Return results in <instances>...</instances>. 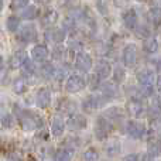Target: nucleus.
Returning <instances> with one entry per match:
<instances>
[{"mask_svg":"<svg viewBox=\"0 0 161 161\" xmlns=\"http://www.w3.org/2000/svg\"><path fill=\"white\" fill-rule=\"evenodd\" d=\"M14 112H16V116L19 119V125L23 130H25V131L36 130V129H38L42 125L41 119L36 113H33V112L20 109L17 106H14Z\"/></svg>","mask_w":161,"mask_h":161,"instance_id":"obj_1","label":"nucleus"},{"mask_svg":"<svg viewBox=\"0 0 161 161\" xmlns=\"http://www.w3.org/2000/svg\"><path fill=\"white\" fill-rule=\"evenodd\" d=\"M112 130V122L105 116H100L95 123V136L99 140H105Z\"/></svg>","mask_w":161,"mask_h":161,"instance_id":"obj_2","label":"nucleus"},{"mask_svg":"<svg viewBox=\"0 0 161 161\" xmlns=\"http://www.w3.org/2000/svg\"><path fill=\"white\" fill-rule=\"evenodd\" d=\"M137 82L143 86L144 93H147V96L151 93V86L154 83V74L150 71H139L137 72Z\"/></svg>","mask_w":161,"mask_h":161,"instance_id":"obj_3","label":"nucleus"},{"mask_svg":"<svg viewBox=\"0 0 161 161\" xmlns=\"http://www.w3.org/2000/svg\"><path fill=\"white\" fill-rule=\"evenodd\" d=\"M108 102V97L105 96V95H92V96H89L88 99L83 102V108H85V110H95V109H99L102 108L105 103Z\"/></svg>","mask_w":161,"mask_h":161,"instance_id":"obj_4","label":"nucleus"},{"mask_svg":"<svg viewBox=\"0 0 161 161\" xmlns=\"http://www.w3.org/2000/svg\"><path fill=\"white\" fill-rule=\"evenodd\" d=\"M86 86V82L83 78H80L78 75H72L69 76L67 80V83H65V89H67V92H69V93H76V92H80L82 89H85Z\"/></svg>","mask_w":161,"mask_h":161,"instance_id":"obj_5","label":"nucleus"},{"mask_svg":"<svg viewBox=\"0 0 161 161\" xmlns=\"http://www.w3.org/2000/svg\"><path fill=\"white\" fill-rule=\"evenodd\" d=\"M67 127L69 130L75 131V130H82L88 126V119H86L83 114H72L69 119L67 120Z\"/></svg>","mask_w":161,"mask_h":161,"instance_id":"obj_6","label":"nucleus"},{"mask_svg":"<svg viewBox=\"0 0 161 161\" xmlns=\"http://www.w3.org/2000/svg\"><path fill=\"white\" fill-rule=\"evenodd\" d=\"M92 64H93L92 57L86 53H79L75 58V67L82 72H89L92 68Z\"/></svg>","mask_w":161,"mask_h":161,"instance_id":"obj_7","label":"nucleus"},{"mask_svg":"<svg viewBox=\"0 0 161 161\" xmlns=\"http://www.w3.org/2000/svg\"><path fill=\"white\" fill-rule=\"evenodd\" d=\"M126 129H127V133L133 139H142L146 133V126L140 122H136V120H130L126 126Z\"/></svg>","mask_w":161,"mask_h":161,"instance_id":"obj_8","label":"nucleus"},{"mask_svg":"<svg viewBox=\"0 0 161 161\" xmlns=\"http://www.w3.org/2000/svg\"><path fill=\"white\" fill-rule=\"evenodd\" d=\"M137 59V48L134 44H129L123 50V62L126 67H133Z\"/></svg>","mask_w":161,"mask_h":161,"instance_id":"obj_9","label":"nucleus"},{"mask_svg":"<svg viewBox=\"0 0 161 161\" xmlns=\"http://www.w3.org/2000/svg\"><path fill=\"white\" fill-rule=\"evenodd\" d=\"M20 38L24 42H34L37 40V28L33 24H25L20 28Z\"/></svg>","mask_w":161,"mask_h":161,"instance_id":"obj_10","label":"nucleus"},{"mask_svg":"<svg viewBox=\"0 0 161 161\" xmlns=\"http://www.w3.org/2000/svg\"><path fill=\"white\" fill-rule=\"evenodd\" d=\"M36 105L40 109H47L51 105V93L47 88H41L36 95Z\"/></svg>","mask_w":161,"mask_h":161,"instance_id":"obj_11","label":"nucleus"},{"mask_svg":"<svg viewBox=\"0 0 161 161\" xmlns=\"http://www.w3.org/2000/svg\"><path fill=\"white\" fill-rule=\"evenodd\" d=\"M67 31L61 27H50V30L45 33V38L51 42H62L65 40Z\"/></svg>","mask_w":161,"mask_h":161,"instance_id":"obj_12","label":"nucleus"},{"mask_svg":"<svg viewBox=\"0 0 161 161\" xmlns=\"http://www.w3.org/2000/svg\"><path fill=\"white\" fill-rule=\"evenodd\" d=\"M126 109H127V113L131 117H139L144 112V105H143V102L140 99H131L127 102Z\"/></svg>","mask_w":161,"mask_h":161,"instance_id":"obj_13","label":"nucleus"},{"mask_svg":"<svg viewBox=\"0 0 161 161\" xmlns=\"http://www.w3.org/2000/svg\"><path fill=\"white\" fill-rule=\"evenodd\" d=\"M25 61H27V53H25L24 50H19L11 55L10 61H8V65H10V68H13V69H17V68H21Z\"/></svg>","mask_w":161,"mask_h":161,"instance_id":"obj_14","label":"nucleus"},{"mask_svg":"<svg viewBox=\"0 0 161 161\" xmlns=\"http://www.w3.org/2000/svg\"><path fill=\"white\" fill-rule=\"evenodd\" d=\"M48 48L45 47L44 44H37L36 47L31 50V57H33L34 61L38 62H44L45 59L48 58Z\"/></svg>","mask_w":161,"mask_h":161,"instance_id":"obj_15","label":"nucleus"},{"mask_svg":"<svg viewBox=\"0 0 161 161\" xmlns=\"http://www.w3.org/2000/svg\"><path fill=\"white\" fill-rule=\"evenodd\" d=\"M147 153L151 158H156L161 154V142L157 136L151 137L147 143Z\"/></svg>","mask_w":161,"mask_h":161,"instance_id":"obj_16","label":"nucleus"},{"mask_svg":"<svg viewBox=\"0 0 161 161\" xmlns=\"http://www.w3.org/2000/svg\"><path fill=\"white\" fill-rule=\"evenodd\" d=\"M95 74H96L100 79H106L112 74L110 64H109L108 61H103V59L102 61H99L96 64V67H95Z\"/></svg>","mask_w":161,"mask_h":161,"instance_id":"obj_17","label":"nucleus"},{"mask_svg":"<svg viewBox=\"0 0 161 161\" xmlns=\"http://www.w3.org/2000/svg\"><path fill=\"white\" fill-rule=\"evenodd\" d=\"M137 13L133 10V8H130V10H127L125 14H123V24L126 25L127 28H130V30H134L137 25Z\"/></svg>","mask_w":161,"mask_h":161,"instance_id":"obj_18","label":"nucleus"},{"mask_svg":"<svg viewBox=\"0 0 161 161\" xmlns=\"http://www.w3.org/2000/svg\"><path fill=\"white\" fill-rule=\"evenodd\" d=\"M57 21H58V13H57L55 10L47 11V13H45L44 16L41 17V20H40L41 25H44V27H47V28L53 27V25L55 24Z\"/></svg>","mask_w":161,"mask_h":161,"instance_id":"obj_19","label":"nucleus"},{"mask_svg":"<svg viewBox=\"0 0 161 161\" xmlns=\"http://www.w3.org/2000/svg\"><path fill=\"white\" fill-rule=\"evenodd\" d=\"M65 127H67V125L61 120V117H55V119L53 120V123H51V133H53V136L59 137L64 133Z\"/></svg>","mask_w":161,"mask_h":161,"instance_id":"obj_20","label":"nucleus"},{"mask_svg":"<svg viewBox=\"0 0 161 161\" xmlns=\"http://www.w3.org/2000/svg\"><path fill=\"white\" fill-rule=\"evenodd\" d=\"M143 48H144L146 53L148 54H154L157 50H158V41L157 38L148 36L147 38H144V42H143Z\"/></svg>","mask_w":161,"mask_h":161,"instance_id":"obj_21","label":"nucleus"},{"mask_svg":"<svg viewBox=\"0 0 161 161\" xmlns=\"http://www.w3.org/2000/svg\"><path fill=\"white\" fill-rule=\"evenodd\" d=\"M20 16H21V19H24V20H33L38 16V8H37L36 6H25V7L21 10Z\"/></svg>","mask_w":161,"mask_h":161,"instance_id":"obj_22","label":"nucleus"},{"mask_svg":"<svg viewBox=\"0 0 161 161\" xmlns=\"http://www.w3.org/2000/svg\"><path fill=\"white\" fill-rule=\"evenodd\" d=\"M148 20L153 25H160L161 24V7H153L148 11Z\"/></svg>","mask_w":161,"mask_h":161,"instance_id":"obj_23","label":"nucleus"},{"mask_svg":"<svg viewBox=\"0 0 161 161\" xmlns=\"http://www.w3.org/2000/svg\"><path fill=\"white\" fill-rule=\"evenodd\" d=\"M6 27L10 33H16L20 27V19L16 16H10L7 20H6Z\"/></svg>","mask_w":161,"mask_h":161,"instance_id":"obj_24","label":"nucleus"},{"mask_svg":"<svg viewBox=\"0 0 161 161\" xmlns=\"http://www.w3.org/2000/svg\"><path fill=\"white\" fill-rule=\"evenodd\" d=\"M100 89H102V93L105 95L108 99L114 97V95L117 93V89H116V86H114L113 83H103V85L100 86Z\"/></svg>","mask_w":161,"mask_h":161,"instance_id":"obj_25","label":"nucleus"},{"mask_svg":"<svg viewBox=\"0 0 161 161\" xmlns=\"http://www.w3.org/2000/svg\"><path fill=\"white\" fill-rule=\"evenodd\" d=\"M150 131H151V134H154V136H160L161 134V116L151 117Z\"/></svg>","mask_w":161,"mask_h":161,"instance_id":"obj_26","label":"nucleus"},{"mask_svg":"<svg viewBox=\"0 0 161 161\" xmlns=\"http://www.w3.org/2000/svg\"><path fill=\"white\" fill-rule=\"evenodd\" d=\"M40 72H41V75L44 76V78H53V76L55 75V68L53 67V64L45 62V64H42V67L40 68Z\"/></svg>","mask_w":161,"mask_h":161,"instance_id":"obj_27","label":"nucleus"},{"mask_svg":"<svg viewBox=\"0 0 161 161\" xmlns=\"http://www.w3.org/2000/svg\"><path fill=\"white\" fill-rule=\"evenodd\" d=\"M120 151V144L119 142H116V140H112V142H109L108 147H106V154H108L109 157H114L117 153Z\"/></svg>","mask_w":161,"mask_h":161,"instance_id":"obj_28","label":"nucleus"},{"mask_svg":"<svg viewBox=\"0 0 161 161\" xmlns=\"http://www.w3.org/2000/svg\"><path fill=\"white\" fill-rule=\"evenodd\" d=\"M134 34H136L137 38L143 40V38H147V37L150 36V30H148L146 25H136V28H134Z\"/></svg>","mask_w":161,"mask_h":161,"instance_id":"obj_29","label":"nucleus"},{"mask_svg":"<svg viewBox=\"0 0 161 161\" xmlns=\"http://www.w3.org/2000/svg\"><path fill=\"white\" fill-rule=\"evenodd\" d=\"M25 89H27V83H25L23 79H17V80H14V83H13V91L16 92V93H19V95L24 93Z\"/></svg>","mask_w":161,"mask_h":161,"instance_id":"obj_30","label":"nucleus"},{"mask_svg":"<svg viewBox=\"0 0 161 161\" xmlns=\"http://www.w3.org/2000/svg\"><path fill=\"white\" fill-rule=\"evenodd\" d=\"M113 79H114V82H117V83L125 82V79H126L125 69L120 67H116V69H114V72H113Z\"/></svg>","mask_w":161,"mask_h":161,"instance_id":"obj_31","label":"nucleus"},{"mask_svg":"<svg viewBox=\"0 0 161 161\" xmlns=\"http://www.w3.org/2000/svg\"><path fill=\"white\" fill-rule=\"evenodd\" d=\"M82 48H83V45H82V42L79 41V40H71L69 42H68V50L69 51H72V53H80L82 51Z\"/></svg>","mask_w":161,"mask_h":161,"instance_id":"obj_32","label":"nucleus"},{"mask_svg":"<svg viewBox=\"0 0 161 161\" xmlns=\"http://www.w3.org/2000/svg\"><path fill=\"white\" fill-rule=\"evenodd\" d=\"M82 158L86 160V161H96L99 158V154H97L96 150H93V148H89V150H86L85 153L82 154Z\"/></svg>","mask_w":161,"mask_h":161,"instance_id":"obj_33","label":"nucleus"},{"mask_svg":"<svg viewBox=\"0 0 161 161\" xmlns=\"http://www.w3.org/2000/svg\"><path fill=\"white\" fill-rule=\"evenodd\" d=\"M75 108H76V105L72 102V100H68V99H65L64 100V103L61 105V110L62 112H65V113H72L74 110H75Z\"/></svg>","mask_w":161,"mask_h":161,"instance_id":"obj_34","label":"nucleus"},{"mask_svg":"<svg viewBox=\"0 0 161 161\" xmlns=\"http://www.w3.org/2000/svg\"><path fill=\"white\" fill-rule=\"evenodd\" d=\"M55 160L57 161H68V160H71V153L68 150H65V148H61V150H58L55 153Z\"/></svg>","mask_w":161,"mask_h":161,"instance_id":"obj_35","label":"nucleus"},{"mask_svg":"<svg viewBox=\"0 0 161 161\" xmlns=\"http://www.w3.org/2000/svg\"><path fill=\"white\" fill-rule=\"evenodd\" d=\"M148 116L150 117H157V116H161V106L158 103H151L150 108H148Z\"/></svg>","mask_w":161,"mask_h":161,"instance_id":"obj_36","label":"nucleus"},{"mask_svg":"<svg viewBox=\"0 0 161 161\" xmlns=\"http://www.w3.org/2000/svg\"><path fill=\"white\" fill-rule=\"evenodd\" d=\"M13 125H14V117L11 114H4L2 117V126L4 129H11Z\"/></svg>","mask_w":161,"mask_h":161,"instance_id":"obj_37","label":"nucleus"},{"mask_svg":"<svg viewBox=\"0 0 161 161\" xmlns=\"http://www.w3.org/2000/svg\"><path fill=\"white\" fill-rule=\"evenodd\" d=\"M21 68L24 69V74H25V75H33L34 71H36V68H34L33 62H30L28 59L24 62V64H23V67H21Z\"/></svg>","mask_w":161,"mask_h":161,"instance_id":"obj_38","label":"nucleus"},{"mask_svg":"<svg viewBox=\"0 0 161 161\" xmlns=\"http://www.w3.org/2000/svg\"><path fill=\"white\" fill-rule=\"evenodd\" d=\"M28 4V0H11V8L17 10V8H23Z\"/></svg>","mask_w":161,"mask_h":161,"instance_id":"obj_39","label":"nucleus"},{"mask_svg":"<svg viewBox=\"0 0 161 161\" xmlns=\"http://www.w3.org/2000/svg\"><path fill=\"white\" fill-rule=\"evenodd\" d=\"M99 76L95 74V75H91L89 76V82H91V88L92 89H96V88H99Z\"/></svg>","mask_w":161,"mask_h":161,"instance_id":"obj_40","label":"nucleus"},{"mask_svg":"<svg viewBox=\"0 0 161 161\" xmlns=\"http://www.w3.org/2000/svg\"><path fill=\"white\" fill-rule=\"evenodd\" d=\"M53 57H54L55 59H61L62 57H64V48L58 47V48L55 50V53H54V55H53Z\"/></svg>","mask_w":161,"mask_h":161,"instance_id":"obj_41","label":"nucleus"},{"mask_svg":"<svg viewBox=\"0 0 161 161\" xmlns=\"http://www.w3.org/2000/svg\"><path fill=\"white\" fill-rule=\"evenodd\" d=\"M140 157L139 156H136V154H130V156H126L125 157V160H139Z\"/></svg>","mask_w":161,"mask_h":161,"instance_id":"obj_42","label":"nucleus"},{"mask_svg":"<svg viewBox=\"0 0 161 161\" xmlns=\"http://www.w3.org/2000/svg\"><path fill=\"white\" fill-rule=\"evenodd\" d=\"M156 69L161 72V58H158V59L156 61Z\"/></svg>","mask_w":161,"mask_h":161,"instance_id":"obj_43","label":"nucleus"},{"mask_svg":"<svg viewBox=\"0 0 161 161\" xmlns=\"http://www.w3.org/2000/svg\"><path fill=\"white\" fill-rule=\"evenodd\" d=\"M7 158H11V160H20L21 157H20V156H14V154H8Z\"/></svg>","mask_w":161,"mask_h":161,"instance_id":"obj_44","label":"nucleus"},{"mask_svg":"<svg viewBox=\"0 0 161 161\" xmlns=\"http://www.w3.org/2000/svg\"><path fill=\"white\" fill-rule=\"evenodd\" d=\"M157 88H158V91L161 92V75L157 78Z\"/></svg>","mask_w":161,"mask_h":161,"instance_id":"obj_45","label":"nucleus"},{"mask_svg":"<svg viewBox=\"0 0 161 161\" xmlns=\"http://www.w3.org/2000/svg\"><path fill=\"white\" fill-rule=\"evenodd\" d=\"M37 3H41V4H44V3H48L50 0H36Z\"/></svg>","mask_w":161,"mask_h":161,"instance_id":"obj_46","label":"nucleus"},{"mask_svg":"<svg viewBox=\"0 0 161 161\" xmlns=\"http://www.w3.org/2000/svg\"><path fill=\"white\" fill-rule=\"evenodd\" d=\"M154 2V4H158V6H161V0H153Z\"/></svg>","mask_w":161,"mask_h":161,"instance_id":"obj_47","label":"nucleus"},{"mask_svg":"<svg viewBox=\"0 0 161 161\" xmlns=\"http://www.w3.org/2000/svg\"><path fill=\"white\" fill-rule=\"evenodd\" d=\"M2 68H3V58L0 57V69H2Z\"/></svg>","mask_w":161,"mask_h":161,"instance_id":"obj_48","label":"nucleus"},{"mask_svg":"<svg viewBox=\"0 0 161 161\" xmlns=\"http://www.w3.org/2000/svg\"><path fill=\"white\" fill-rule=\"evenodd\" d=\"M2 8H3V0H0V11H2Z\"/></svg>","mask_w":161,"mask_h":161,"instance_id":"obj_49","label":"nucleus"},{"mask_svg":"<svg viewBox=\"0 0 161 161\" xmlns=\"http://www.w3.org/2000/svg\"><path fill=\"white\" fill-rule=\"evenodd\" d=\"M139 2H146V0H139Z\"/></svg>","mask_w":161,"mask_h":161,"instance_id":"obj_50","label":"nucleus"}]
</instances>
